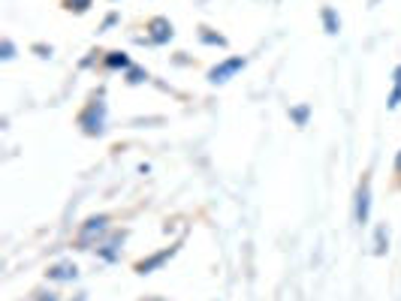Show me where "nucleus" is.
Masks as SVG:
<instances>
[{"mask_svg":"<svg viewBox=\"0 0 401 301\" xmlns=\"http://www.w3.org/2000/svg\"><path fill=\"white\" fill-rule=\"evenodd\" d=\"M106 115H109V109H106V100H103V90H97L94 96L85 103V109L75 115V124H79V130L90 135V139H97V135L106 133Z\"/></svg>","mask_w":401,"mask_h":301,"instance_id":"obj_1","label":"nucleus"},{"mask_svg":"<svg viewBox=\"0 0 401 301\" xmlns=\"http://www.w3.org/2000/svg\"><path fill=\"white\" fill-rule=\"evenodd\" d=\"M109 232H112V217L109 214H90L88 220L79 226V232H75L73 247L75 250H94Z\"/></svg>","mask_w":401,"mask_h":301,"instance_id":"obj_2","label":"nucleus"},{"mask_svg":"<svg viewBox=\"0 0 401 301\" xmlns=\"http://www.w3.org/2000/svg\"><path fill=\"white\" fill-rule=\"evenodd\" d=\"M124 241H127V229H112L109 235H106L100 244L94 247L97 259L109 262V265H115V262H121V253H124Z\"/></svg>","mask_w":401,"mask_h":301,"instance_id":"obj_3","label":"nucleus"},{"mask_svg":"<svg viewBox=\"0 0 401 301\" xmlns=\"http://www.w3.org/2000/svg\"><path fill=\"white\" fill-rule=\"evenodd\" d=\"M353 220L356 226H368L372 220V178L362 175L356 184V196H353Z\"/></svg>","mask_w":401,"mask_h":301,"instance_id":"obj_4","label":"nucleus"},{"mask_svg":"<svg viewBox=\"0 0 401 301\" xmlns=\"http://www.w3.org/2000/svg\"><path fill=\"white\" fill-rule=\"evenodd\" d=\"M247 66V57H241V55H232V57H223L221 64H215L208 70L206 79L211 81V85H226L230 79H236V75L241 73Z\"/></svg>","mask_w":401,"mask_h":301,"instance_id":"obj_5","label":"nucleus"},{"mask_svg":"<svg viewBox=\"0 0 401 301\" xmlns=\"http://www.w3.org/2000/svg\"><path fill=\"white\" fill-rule=\"evenodd\" d=\"M145 40L151 45H166L175 40V25H172L166 15H154V18L145 21Z\"/></svg>","mask_w":401,"mask_h":301,"instance_id":"obj_6","label":"nucleus"},{"mask_svg":"<svg viewBox=\"0 0 401 301\" xmlns=\"http://www.w3.org/2000/svg\"><path fill=\"white\" fill-rule=\"evenodd\" d=\"M178 247H181V244H172V247H166V250H157V253L145 256V259L136 262L133 271H136V274H142V277H145V274H154V271H160V268L166 265V262H169L172 256L178 253Z\"/></svg>","mask_w":401,"mask_h":301,"instance_id":"obj_7","label":"nucleus"},{"mask_svg":"<svg viewBox=\"0 0 401 301\" xmlns=\"http://www.w3.org/2000/svg\"><path fill=\"white\" fill-rule=\"evenodd\" d=\"M45 280H51V283H73V280H79V265H75L73 259H60V262H55V265L45 268Z\"/></svg>","mask_w":401,"mask_h":301,"instance_id":"obj_8","label":"nucleus"},{"mask_svg":"<svg viewBox=\"0 0 401 301\" xmlns=\"http://www.w3.org/2000/svg\"><path fill=\"white\" fill-rule=\"evenodd\" d=\"M103 66L106 70H112V73H127L133 66V60L127 51H106L103 55Z\"/></svg>","mask_w":401,"mask_h":301,"instance_id":"obj_9","label":"nucleus"},{"mask_svg":"<svg viewBox=\"0 0 401 301\" xmlns=\"http://www.w3.org/2000/svg\"><path fill=\"white\" fill-rule=\"evenodd\" d=\"M320 21H323V30H326L329 36L341 34V15L332 10V6H323V10H320Z\"/></svg>","mask_w":401,"mask_h":301,"instance_id":"obj_10","label":"nucleus"},{"mask_svg":"<svg viewBox=\"0 0 401 301\" xmlns=\"http://www.w3.org/2000/svg\"><path fill=\"white\" fill-rule=\"evenodd\" d=\"M196 34H199V42L202 45H215V49H226V45H230V40H226L223 34L211 30L208 25H199V30H196Z\"/></svg>","mask_w":401,"mask_h":301,"instance_id":"obj_11","label":"nucleus"},{"mask_svg":"<svg viewBox=\"0 0 401 301\" xmlns=\"http://www.w3.org/2000/svg\"><path fill=\"white\" fill-rule=\"evenodd\" d=\"M401 105V64L392 70V90H389V96H387V109L396 112Z\"/></svg>","mask_w":401,"mask_h":301,"instance_id":"obj_12","label":"nucleus"},{"mask_svg":"<svg viewBox=\"0 0 401 301\" xmlns=\"http://www.w3.org/2000/svg\"><path fill=\"white\" fill-rule=\"evenodd\" d=\"M389 253V226L380 223L374 229V256H387Z\"/></svg>","mask_w":401,"mask_h":301,"instance_id":"obj_13","label":"nucleus"},{"mask_svg":"<svg viewBox=\"0 0 401 301\" xmlns=\"http://www.w3.org/2000/svg\"><path fill=\"white\" fill-rule=\"evenodd\" d=\"M308 118H311V105H308V103L293 105V109H290V120L296 127H308Z\"/></svg>","mask_w":401,"mask_h":301,"instance_id":"obj_14","label":"nucleus"},{"mask_svg":"<svg viewBox=\"0 0 401 301\" xmlns=\"http://www.w3.org/2000/svg\"><path fill=\"white\" fill-rule=\"evenodd\" d=\"M124 81H127V85H145V81H148V70H142V66H130V70H127L124 73Z\"/></svg>","mask_w":401,"mask_h":301,"instance_id":"obj_15","label":"nucleus"},{"mask_svg":"<svg viewBox=\"0 0 401 301\" xmlns=\"http://www.w3.org/2000/svg\"><path fill=\"white\" fill-rule=\"evenodd\" d=\"M90 6H94V0H64V10L73 15H85Z\"/></svg>","mask_w":401,"mask_h":301,"instance_id":"obj_16","label":"nucleus"},{"mask_svg":"<svg viewBox=\"0 0 401 301\" xmlns=\"http://www.w3.org/2000/svg\"><path fill=\"white\" fill-rule=\"evenodd\" d=\"M30 51H34L36 57H42V60H49L51 55H55V49H51V45H45V42H34V45H30Z\"/></svg>","mask_w":401,"mask_h":301,"instance_id":"obj_17","label":"nucleus"},{"mask_svg":"<svg viewBox=\"0 0 401 301\" xmlns=\"http://www.w3.org/2000/svg\"><path fill=\"white\" fill-rule=\"evenodd\" d=\"M0 57H3V60H12V57H15V45H12V40H3V42H0Z\"/></svg>","mask_w":401,"mask_h":301,"instance_id":"obj_18","label":"nucleus"},{"mask_svg":"<svg viewBox=\"0 0 401 301\" xmlns=\"http://www.w3.org/2000/svg\"><path fill=\"white\" fill-rule=\"evenodd\" d=\"M118 21H121V15H118V12H109V15H106V18H103V25H100V30H109V27H115V25H118Z\"/></svg>","mask_w":401,"mask_h":301,"instance_id":"obj_19","label":"nucleus"},{"mask_svg":"<svg viewBox=\"0 0 401 301\" xmlns=\"http://www.w3.org/2000/svg\"><path fill=\"white\" fill-rule=\"evenodd\" d=\"M392 169H396V175L401 178V148L396 150V163H392Z\"/></svg>","mask_w":401,"mask_h":301,"instance_id":"obj_20","label":"nucleus"},{"mask_svg":"<svg viewBox=\"0 0 401 301\" xmlns=\"http://www.w3.org/2000/svg\"><path fill=\"white\" fill-rule=\"evenodd\" d=\"M148 301H163V298H148Z\"/></svg>","mask_w":401,"mask_h":301,"instance_id":"obj_21","label":"nucleus"}]
</instances>
